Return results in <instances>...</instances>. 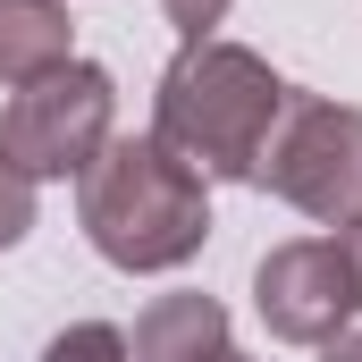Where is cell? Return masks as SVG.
Returning <instances> with one entry per match:
<instances>
[{"label": "cell", "mask_w": 362, "mask_h": 362, "mask_svg": "<svg viewBox=\"0 0 362 362\" xmlns=\"http://www.w3.org/2000/svg\"><path fill=\"white\" fill-rule=\"evenodd\" d=\"M110 118H118L110 68L68 59V68H51V76H34V85L8 93V110H0V152H8L34 185L42 177H85L93 160H101V144L118 135Z\"/></svg>", "instance_id": "cell-4"}, {"label": "cell", "mask_w": 362, "mask_h": 362, "mask_svg": "<svg viewBox=\"0 0 362 362\" xmlns=\"http://www.w3.org/2000/svg\"><path fill=\"white\" fill-rule=\"evenodd\" d=\"M160 8H169V25H177L185 42H211V25L228 17V0H160Z\"/></svg>", "instance_id": "cell-10"}, {"label": "cell", "mask_w": 362, "mask_h": 362, "mask_svg": "<svg viewBox=\"0 0 362 362\" xmlns=\"http://www.w3.org/2000/svg\"><path fill=\"white\" fill-rule=\"evenodd\" d=\"M219 362H253V354H236V346H228V354H219Z\"/></svg>", "instance_id": "cell-13"}, {"label": "cell", "mask_w": 362, "mask_h": 362, "mask_svg": "<svg viewBox=\"0 0 362 362\" xmlns=\"http://www.w3.org/2000/svg\"><path fill=\"white\" fill-rule=\"evenodd\" d=\"M286 118V85L262 51L245 42H185L177 59L160 68V93H152V135L177 152L194 177H245L262 169V144Z\"/></svg>", "instance_id": "cell-2"}, {"label": "cell", "mask_w": 362, "mask_h": 362, "mask_svg": "<svg viewBox=\"0 0 362 362\" xmlns=\"http://www.w3.org/2000/svg\"><path fill=\"white\" fill-rule=\"evenodd\" d=\"M320 362H362V329H346L337 346H320Z\"/></svg>", "instance_id": "cell-12"}, {"label": "cell", "mask_w": 362, "mask_h": 362, "mask_svg": "<svg viewBox=\"0 0 362 362\" xmlns=\"http://www.w3.org/2000/svg\"><path fill=\"white\" fill-rule=\"evenodd\" d=\"M253 312L262 329L286 337V346H337L346 320L362 312V286L337 253V236H295V245H270L262 270H253Z\"/></svg>", "instance_id": "cell-5"}, {"label": "cell", "mask_w": 362, "mask_h": 362, "mask_svg": "<svg viewBox=\"0 0 362 362\" xmlns=\"http://www.w3.org/2000/svg\"><path fill=\"white\" fill-rule=\"evenodd\" d=\"M25 228H34V177L0 152V253H8V245H25Z\"/></svg>", "instance_id": "cell-9"}, {"label": "cell", "mask_w": 362, "mask_h": 362, "mask_svg": "<svg viewBox=\"0 0 362 362\" xmlns=\"http://www.w3.org/2000/svg\"><path fill=\"white\" fill-rule=\"evenodd\" d=\"M262 194H278L286 211L346 228L362 219V110L354 101H320V93H286V118L262 144Z\"/></svg>", "instance_id": "cell-3"}, {"label": "cell", "mask_w": 362, "mask_h": 362, "mask_svg": "<svg viewBox=\"0 0 362 362\" xmlns=\"http://www.w3.org/2000/svg\"><path fill=\"white\" fill-rule=\"evenodd\" d=\"M127 354L135 362H219L228 354V312H219L211 295H160V303L135 320Z\"/></svg>", "instance_id": "cell-7"}, {"label": "cell", "mask_w": 362, "mask_h": 362, "mask_svg": "<svg viewBox=\"0 0 362 362\" xmlns=\"http://www.w3.org/2000/svg\"><path fill=\"white\" fill-rule=\"evenodd\" d=\"M42 362H135V354H127V337L110 320H76V329H59L42 346Z\"/></svg>", "instance_id": "cell-8"}, {"label": "cell", "mask_w": 362, "mask_h": 362, "mask_svg": "<svg viewBox=\"0 0 362 362\" xmlns=\"http://www.w3.org/2000/svg\"><path fill=\"white\" fill-rule=\"evenodd\" d=\"M85 236L110 270H185L211 245V185L185 169L160 135H110L101 160L76 177Z\"/></svg>", "instance_id": "cell-1"}, {"label": "cell", "mask_w": 362, "mask_h": 362, "mask_svg": "<svg viewBox=\"0 0 362 362\" xmlns=\"http://www.w3.org/2000/svg\"><path fill=\"white\" fill-rule=\"evenodd\" d=\"M76 59V25H68V0H0V85H34L51 68Z\"/></svg>", "instance_id": "cell-6"}, {"label": "cell", "mask_w": 362, "mask_h": 362, "mask_svg": "<svg viewBox=\"0 0 362 362\" xmlns=\"http://www.w3.org/2000/svg\"><path fill=\"white\" fill-rule=\"evenodd\" d=\"M337 236V253H346V270H354V286H362V219H346V228H329Z\"/></svg>", "instance_id": "cell-11"}]
</instances>
